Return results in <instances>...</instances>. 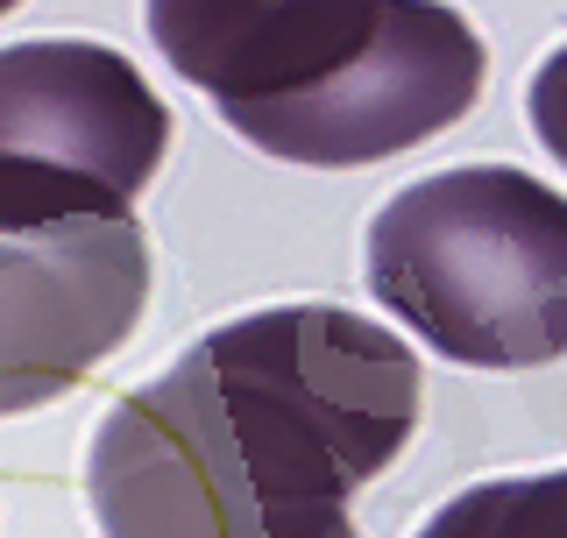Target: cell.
<instances>
[{
  "instance_id": "cell-2",
  "label": "cell",
  "mask_w": 567,
  "mask_h": 538,
  "mask_svg": "<svg viewBox=\"0 0 567 538\" xmlns=\"http://www.w3.org/2000/svg\"><path fill=\"white\" fill-rule=\"evenodd\" d=\"M150 43L248 149L312 170L419 149L489 79L447 0H150Z\"/></svg>"
},
{
  "instance_id": "cell-7",
  "label": "cell",
  "mask_w": 567,
  "mask_h": 538,
  "mask_svg": "<svg viewBox=\"0 0 567 538\" xmlns=\"http://www.w3.org/2000/svg\"><path fill=\"white\" fill-rule=\"evenodd\" d=\"M532 135H539V149L567 170V43L532 71Z\"/></svg>"
},
{
  "instance_id": "cell-6",
  "label": "cell",
  "mask_w": 567,
  "mask_h": 538,
  "mask_svg": "<svg viewBox=\"0 0 567 538\" xmlns=\"http://www.w3.org/2000/svg\"><path fill=\"white\" fill-rule=\"evenodd\" d=\"M412 538H567V468L496 475L440 504Z\"/></svg>"
},
{
  "instance_id": "cell-1",
  "label": "cell",
  "mask_w": 567,
  "mask_h": 538,
  "mask_svg": "<svg viewBox=\"0 0 567 538\" xmlns=\"http://www.w3.org/2000/svg\"><path fill=\"white\" fill-rule=\"evenodd\" d=\"M419 433V362L341 304H262L106 404L100 538H354V489Z\"/></svg>"
},
{
  "instance_id": "cell-8",
  "label": "cell",
  "mask_w": 567,
  "mask_h": 538,
  "mask_svg": "<svg viewBox=\"0 0 567 538\" xmlns=\"http://www.w3.org/2000/svg\"><path fill=\"white\" fill-rule=\"evenodd\" d=\"M8 8H22V0H0V14H8Z\"/></svg>"
},
{
  "instance_id": "cell-3",
  "label": "cell",
  "mask_w": 567,
  "mask_h": 538,
  "mask_svg": "<svg viewBox=\"0 0 567 538\" xmlns=\"http://www.w3.org/2000/svg\"><path fill=\"white\" fill-rule=\"evenodd\" d=\"M369 291L461 369L567 354V199L511 164L433 170L369 220Z\"/></svg>"
},
{
  "instance_id": "cell-4",
  "label": "cell",
  "mask_w": 567,
  "mask_h": 538,
  "mask_svg": "<svg viewBox=\"0 0 567 538\" xmlns=\"http://www.w3.org/2000/svg\"><path fill=\"white\" fill-rule=\"evenodd\" d=\"M150 304L135 213L71 177L0 164V418L79 390Z\"/></svg>"
},
{
  "instance_id": "cell-5",
  "label": "cell",
  "mask_w": 567,
  "mask_h": 538,
  "mask_svg": "<svg viewBox=\"0 0 567 538\" xmlns=\"http://www.w3.org/2000/svg\"><path fill=\"white\" fill-rule=\"evenodd\" d=\"M164 149L171 114L121 50L79 35L0 50V164L71 177L114 206H135Z\"/></svg>"
}]
</instances>
